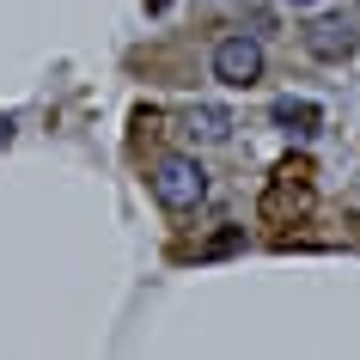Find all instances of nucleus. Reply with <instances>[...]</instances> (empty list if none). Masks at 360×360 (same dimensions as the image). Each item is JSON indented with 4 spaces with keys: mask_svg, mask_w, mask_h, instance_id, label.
Instances as JSON below:
<instances>
[{
    "mask_svg": "<svg viewBox=\"0 0 360 360\" xmlns=\"http://www.w3.org/2000/svg\"><path fill=\"white\" fill-rule=\"evenodd\" d=\"M190 134H195V141H226L232 116L220 110V104H195V110H190Z\"/></svg>",
    "mask_w": 360,
    "mask_h": 360,
    "instance_id": "6",
    "label": "nucleus"
},
{
    "mask_svg": "<svg viewBox=\"0 0 360 360\" xmlns=\"http://www.w3.org/2000/svg\"><path fill=\"white\" fill-rule=\"evenodd\" d=\"M305 49H311L318 61H348L360 49V31L348 19H318L311 31H305Z\"/></svg>",
    "mask_w": 360,
    "mask_h": 360,
    "instance_id": "4",
    "label": "nucleus"
},
{
    "mask_svg": "<svg viewBox=\"0 0 360 360\" xmlns=\"http://www.w3.org/2000/svg\"><path fill=\"white\" fill-rule=\"evenodd\" d=\"M287 6H318V0H287Z\"/></svg>",
    "mask_w": 360,
    "mask_h": 360,
    "instance_id": "9",
    "label": "nucleus"
},
{
    "mask_svg": "<svg viewBox=\"0 0 360 360\" xmlns=\"http://www.w3.org/2000/svg\"><path fill=\"white\" fill-rule=\"evenodd\" d=\"M232 250H245V232H238V226L214 232V238H208L202 250H195V257H202V263H214V257H232Z\"/></svg>",
    "mask_w": 360,
    "mask_h": 360,
    "instance_id": "7",
    "label": "nucleus"
},
{
    "mask_svg": "<svg viewBox=\"0 0 360 360\" xmlns=\"http://www.w3.org/2000/svg\"><path fill=\"white\" fill-rule=\"evenodd\" d=\"M214 79L232 86V92H250V86L263 79V43L257 37H226L214 49Z\"/></svg>",
    "mask_w": 360,
    "mask_h": 360,
    "instance_id": "3",
    "label": "nucleus"
},
{
    "mask_svg": "<svg viewBox=\"0 0 360 360\" xmlns=\"http://www.w3.org/2000/svg\"><path fill=\"white\" fill-rule=\"evenodd\" d=\"M257 214H263L269 226H293V220H305L311 214V159H281L275 165V177H269L263 202H257Z\"/></svg>",
    "mask_w": 360,
    "mask_h": 360,
    "instance_id": "1",
    "label": "nucleus"
},
{
    "mask_svg": "<svg viewBox=\"0 0 360 360\" xmlns=\"http://www.w3.org/2000/svg\"><path fill=\"white\" fill-rule=\"evenodd\" d=\"M269 122L281 134H293V141H311V134L323 129V110L311 98H275V104H269Z\"/></svg>",
    "mask_w": 360,
    "mask_h": 360,
    "instance_id": "5",
    "label": "nucleus"
},
{
    "mask_svg": "<svg viewBox=\"0 0 360 360\" xmlns=\"http://www.w3.org/2000/svg\"><path fill=\"white\" fill-rule=\"evenodd\" d=\"M6 141H13V122H6V116H0V147H6Z\"/></svg>",
    "mask_w": 360,
    "mask_h": 360,
    "instance_id": "8",
    "label": "nucleus"
},
{
    "mask_svg": "<svg viewBox=\"0 0 360 360\" xmlns=\"http://www.w3.org/2000/svg\"><path fill=\"white\" fill-rule=\"evenodd\" d=\"M153 195H159V208L190 214L195 202L208 195V171L195 165V159H184V153H171V159H159V165H153Z\"/></svg>",
    "mask_w": 360,
    "mask_h": 360,
    "instance_id": "2",
    "label": "nucleus"
}]
</instances>
